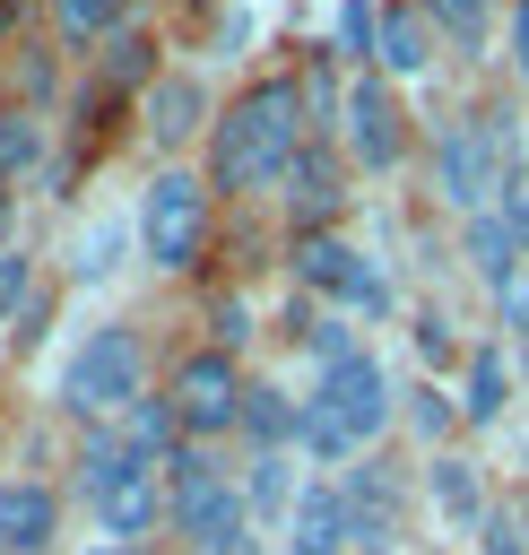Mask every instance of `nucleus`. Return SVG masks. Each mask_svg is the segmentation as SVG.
I'll use <instances>...</instances> for the list:
<instances>
[{"instance_id": "obj_1", "label": "nucleus", "mask_w": 529, "mask_h": 555, "mask_svg": "<svg viewBox=\"0 0 529 555\" xmlns=\"http://www.w3.org/2000/svg\"><path fill=\"white\" fill-rule=\"evenodd\" d=\"M312 139H321V130H312V95H304V78H295V69H269V78H251V87L225 95L199 173H208V191L251 199V191H278L286 165H295Z\"/></svg>"}, {"instance_id": "obj_2", "label": "nucleus", "mask_w": 529, "mask_h": 555, "mask_svg": "<svg viewBox=\"0 0 529 555\" xmlns=\"http://www.w3.org/2000/svg\"><path fill=\"white\" fill-rule=\"evenodd\" d=\"M399 425V382H390V364L373 356V347H356V356H338L330 373H312V390H304V460L312 468H347V460H364L382 434Z\"/></svg>"}, {"instance_id": "obj_3", "label": "nucleus", "mask_w": 529, "mask_h": 555, "mask_svg": "<svg viewBox=\"0 0 529 555\" xmlns=\"http://www.w3.org/2000/svg\"><path fill=\"white\" fill-rule=\"evenodd\" d=\"M78 503H87V520L113 538V546H139L165 512H173V460H156V451H139L130 434H87V451H78Z\"/></svg>"}, {"instance_id": "obj_4", "label": "nucleus", "mask_w": 529, "mask_h": 555, "mask_svg": "<svg viewBox=\"0 0 529 555\" xmlns=\"http://www.w3.org/2000/svg\"><path fill=\"white\" fill-rule=\"evenodd\" d=\"M165 529H173L191 555H251L243 468H225L208 442H182V451H173V512H165Z\"/></svg>"}, {"instance_id": "obj_5", "label": "nucleus", "mask_w": 529, "mask_h": 555, "mask_svg": "<svg viewBox=\"0 0 529 555\" xmlns=\"http://www.w3.org/2000/svg\"><path fill=\"white\" fill-rule=\"evenodd\" d=\"M130 225H139V260H147V269L191 278V269L208 260V234H217V191H208V173L156 165L147 191H139V208H130Z\"/></svg>"}, {"instance_id": "obj_6", "label": "nucleus", "mask_w": 529, "mask_h": 555, "mask_svg": "<svg viewBox=\"0 0 529 555\" xmlns=\"http://www.w3.org/2000/svg\"><path fill=\"white\" fill-rule=\"evenodd\" d=\"M139 399H147V338H139L130 321H95V330L69 347V364H61V408L104 434V425H121Z\"/></svg>"}, {"instance_id": "obj_7", "label": "nucleus", "mask_w": 529, "mask_h": 555, "mask_svg": "<svg viewBox=\"0 0 529 555\" xmlns=\"http://www.w3.org/2000/svg\"><path fill=\"white\" fill-rule=\"evenodd\" d=\"M512 173H520V165H512V147H503V113H460V121L434 130V199H442L451 217L503 208Z\"/></svg>"}, {"instance_id": "obj_8", "label": "nucleus", "mask_w": 529, "mask_h": 555, "mask_svg": "<svg viewBox=\"0 0 529 555\" xmlns=\"http://www.w3.org/2000/svg\"><path fill=\"white\" fill-rule=\"evenodd\" d=\"M165 399H173V425H182V442H225V434H243V399H251V373L234 364V347H191V356H173V373H165Z\"/></svg>"}, {"instance_id": "obj_9", "label": "nucleus", "mask_w": 529, "mask_h": 555, "mask_svg": "<svg viewBox=\"0 0 529 555\" xmlns=\"http://www.w3.org/2000/svg\"><path fill=\"white\" fill-rule=\"evenodd\" d=\"M295 286L321 295V304H338V312H364V321L390 312L382 260H373L364 243H347V234H295Z\"/></svg>"}, {"instance_id": "obj_10", "label": "nucleus", "mask_w": 529, "mask_h": 555, "mask_svg": "<svg viewBox=\"0 0 529 555\" xmlns=\"http://www.w3.org/2000/svg\"><path fill=\"white\" fill-rule=\"evenodd\" d=\"M338 147L364 165V173H399L408 165V104L382 69H356L347 78V121H338Z\"/></svg>"}, {"instance_id": "obj_11", "label": "nucleus", "mask_w": 529, "mask_h": 555, "mask_svg": "<svg viewBox=\"0 0 529 555\" xmlns=\"http://www.w3.org/2000/svg\"><path fill=\"white\" fill-rule=\"evenodd\" d=\"M278 208H286L295 234H330V217L347 208V147H338V139H312V147L286 165Z\"/></svg>"}, {"instance_id": "obj_12", "label": "nucleus", "mask_w": 529, "mask_h": 555, "mask_svg": "<svg viewBox=\"0 0 529 555\" xmlns=\"http://www.w3.org/2000/svg\"><path fill=\"white\" fill-rule=\"evenodd\" d=\"M356 503H347V486H330V477H312L304 494H295V512H286V529H278V555H356Z\"/></svg>"}, {"instance_id": "obj_13", "label": "nucleus", "mask_w": 529, "mask_h": 555, "mask_svg": "<svg viewBox=\"0 0 529 555\" xmlns=\"http://www.w3.org/2000/svg\"><path fill=\"white\" fill-rule=\"evenodd\" d=\"M139 130L156 139V147H208V130H217V104H208V78H191V69H165L147 95H139Z\"/></svg>"}, {"instance_id": "obj_14", "label": "nucleus", "mask_w": 529, "mask_h": 555, "mask_svg": "<svg viewBox=\"0 0 529 555\" xmlns=\"http://www.w3.org/2000/svg\"><path fill=\"white\" fill-rule=\"evenodd\" d=\"M460 260L477 269V286L520 295V278H529V225H520V217H503V208L460 217Z\"/></svg>"}, {"instance_id": "obj_15", "label": "nucleus", "mask_w": 529, "mask_h": 555, "mask_svg": "<svg viewBox=\"0 0 529 555\" xmlns=\"http://www.w3.org/2000/svg\"><path fill=\"white\" fill-rule=\"evenodd\" d=\"M434 61H442V26L425 17V0H382V52H373V69L390 87H416V78H434Z\"/></svg>"}, {"instance_id": "obj_16", "label": "nucleus", "mask_w": 529, "mask_h": 555, "mask_svg": "<svg viewBox=\"0 0 529 555\" xmlns=\"http://www.w3.org/2000/svg\"><path fill=\"white\" fill-rule=\"evenodd\" d=\"M61 538V494L43 477H0V555H52Z\"/></svg>"}, {"instance_id": "obj_17", "label": "nucleus", "mask_w": 529, "mask_h": 555, "mask_svg": "<svg viewBox=\"0 0 529 555\" xmlns=\"http://www.w3.org/2000/svg\"><path fill=\"white\" fill-rule=\"evenodd\" d=\"M425 503H434V520L442 529H486V512H494V494H486V477H477V460H460V451H434L425 460Z\"/></svg>"}, {"instance_id": "obj_18", "label": "nucleus", "mask_w": 529, "mask_h": 555, "mask_svg": "<svg viewBox=\"0 0 529 555\" xmlns=\"http://www.w3.org/2000/svg\"><path fill=\"white\" fill-rule=\"evenodd\" d=\"M295 468H312V460H304V451H251V460H243V494H251V520H260V529H286L295 494L312 486V477H295Z\"/></svg>"}, {"instance_id": "obj_19", "label": "nucleus", "mask_w": 529, "mask_h": 555, "mask_svg": "<svg viewBox=\"0 0 529 555\" xmlns=\"http://www.w3.org/2000/svg\"><path fill=\"white\" fill-rule=\"evenodd\" d=\"M130 9H139V0H43L52 43H69V52H104V43L130 26Z\"/></svg>"}, {"instance_id": "obj_20", "label": "nucleus", "mask_w": 529, "mask_h": 555, "mask_svg": "<svg viewBox=\"0 0 529 555\" xmlns=\"http://www.w3.org/2000/svg\"><path fill=\"white\" fill-rule=\"evenodd\" d=\"M156 78H165V69H156V35H147V26H121V35L95 52V87H104V95H147Z\"/></svg>"}, {"instance_id": "obj_21", "label": "nucleus", "mask_w": 529, "mask_h": 555, "mask_svg": "<svg viewBox=\"0 0 529 555\" xmlns=\"http://www.w3.org/2000/svg\"><path fill=\"white\" fill-rule=\"evenodd\" d=\"M503 408H512V364H503L494 338H477L468 364H460V416H468V425H494Z\"/></svg>"}, {"instance_id": "obj_22", "label": "nucleus", "mask_w": 529, "mask_h": 555, "mask_svg": "<svg viewBox=\"0 0 529 555\" xmlns=\"http://www.w3.org/2000/svg\"><path fill=\"white\" fill-rule=\"evenodd\" d=\"M243 442H251V451H295V442H304V399H286L278 382H251V399H243Z\"/></svg>"}, {"instance_id": "obj_23", "label": "nucleus", "mask_w": 529, "mask_h": 555, "mask_svg": "<svg viewBox=\"0 0 529 555\" xmlns=\"http://www.w3.org/2000/svg\"><path fill=\"white\" fill-rule=\"evenodd\" d=\"M425 17L442 26V43H451V52H468V61H486V52H494V0H425Z\"/></svg>"}, {"instance_id": "obj_24", "label": "nucleus", "mask_w": 529, "mask_h": 555, "mask_svg": "<svg viewBox=\"0 0 529 555\" xmlns=\"http://www.w3.org/2000/svg\"><path fill=\"white\" fill-rule=\"evenodd\" d=\"M330 52H338L347 69H373V52H382V0H338Z\"/></svg>"}, {"instance_id": "obj_25", "label": "nucleus", "mask_w": 529, "mask_h": 555, "mask_svg": "<svg viewBox=\"0 0 529 555\" xmlns=\"http://www.w3.org/2000/svg\"><path fill=\"white\" fill-rule=\"evenodd\" d=\"M35 165H43V121H35L26 104H17V113L0 121V199H9V191H17V182H26Z\"/></svg>"}, {"instance_id": "obj_26", "label": "nucleus", "mask_w": 529, "mask_h": 555, "mask_svg": "<svg viewBox=\"0 0 529 555\" xmlns=\"http://www.w3.org/2000/svg\"><path fill=\"white\" fill-rule=\"evenodd\" d=\"M408 425H416V442H425V460H434V451L468 425V416H460V390H434V382H425V390H408Z\"/></svg>"}, {"instance_id": "obj_27", "label": "nucleus", "mask_w": 529, "mask_h": 555, "mask_svg": "<svg viewBox=\"0 0 529 555\" xmlns=\"http://www.w3.org/2000/svg\"><path fill=\"white\" fill-rule=\"evenodd\" d=\"M121 243H139V225H95V234H78L69 278H113V251H121Z\"/></svg>"}, {"instance_id": "obj_28", "label": "nucleus", "mask_w": 529, "mask_h": 555, "mask_svg": "<svg viewBox=\"0 0 529 555\" xmlns=\"http://www.w3.org/2000/svg\"><path fill=\"white\" fill-rule=\"evenodd\" d=\"M477 555H529V512L520 503H494L486 529H477Z\"/></svg>"}, {"instance_id": "obj_29", "label": "nucleus", "mask_w": 529, "mask_h": 555, "mask_svg": "<svg viewBox=\"0 0 529 555\" xmlns=\"http://www.w3.org/2000/svg\"><path fill=\"white\" fill-rule=\"evenodd\" d=\"M17 304H35V260L26 243H0V321H17Z\"/></svg>"}, {"instance_id": "obj_30", "label": "nucleus", "mask_w": 529, "mask_h": 555, "mask_svg": "<svg viewBox=\"0 0 529 555\" xmlns=\"http://www.w3.org/2000/svg\"><path fill=\"white\" fill-rule=\"evenodd\" d=\"M416 356H425V364H434V373H442V364H468V347H451V330H442V321H434V312H425V321H416Z\"/></svg>"}, {"instance_id": "obj_31", "label": "nucleus", "mask_w": 529, "mask_h": 555, "mask_svg": "<svg viewBox=\"0 0 529 555\" xmlns=\"http://www.w3.org/2000/svg\"><path fill=\"white\" fill-rule=\"evenodd\" d=\"M512 78L529 87V0H512Z\"/></svg>"}, {"instance_id": "obj_32", "label": "nucleus", "mask_w": 529, "mask_h": 555, "mask_svg": "<svg viewBox=\"0 0 529 555\" xmlns=\"http://www.w3.org/2000/svg\"><path fill=\"white\" fill-rule=\"evenodd\" d=\"M9 113H17V104H9V78H0V121H9Z\"/></svg>"}, {"instance_id": "obj_33", "label": "nucleus", "mask_w": 529, "mask_h": 555, "mask_svg": "<svg viewBox=\"0 0 529 555\" xmlns=\"http://www.w3.org/2000/svg\"><path fill=\"white\" fill-rule=\"evenodd\" d=\"M87 555H139V546H87Z\"/></svg>"}, {"instance_id": "obj_34", "label": "nucleus", "mask_w": 529, "mask_h": 555, "mask_svg": "<svg viewBox=\"0 0 529 555\" xmlns=\"http://www.w3.org/2000/svg\"><path fill=\"white\" fill-rule=\"evenodd\" d=\"M520 373H529V330H520Z\"/></svg>"}]
</instances>
